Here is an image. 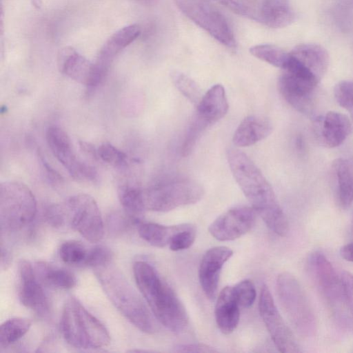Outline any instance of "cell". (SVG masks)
<instances>
[{
  "instance_id": "cell-19",
  "label": "cell",
  "mask_w": 353,
  "mask_h": 353,
  "mask_svg": "<svg viewBox=\"0 0 353 353\" xmlns=\"http://www.w3.org/2000/svg\"><path fill=\"white\" fill-rule=\"evenodd\" d=\"M314 130L318 139L325 146L335 148L341 145L352 132L349 118L340 112L330 111L314 119Z\"/></svg>"
},
{
  "instance_id": "cell-6",
  "label": "cell",
  "mask_w": 353,
  "mask_h": 353,
  "mask_svg": "<svg viewBox=\"0 0 353 353\" xmlns=\"http://www.w3.org/2000/svg\"><path fill=\"white\" fill-rule=\"evenodd\" d=\"M279 301L290 321L302 336L310 337L316 331V319L302 286L291 273L283 272L276 279Z\"/></svg>"
},
{
  "instance_id": "cell-10",
  "label": "cell",
  "mask_w": 353,
  "mask_h": 353,
  "mask_svg": "<svg viewBox=\"0 0 353 353\" xmlns=\"http://www.w3.org/2000/svg\"><path fill=\"white\" fill-rule=\"evenodd\" d=\"M175 3L185 15L216 41L229 48L236 46L226 18L215 6L203 0H175Z\"/></svg>"
},
{
  "instance_id": "cell-15",
  "label": "cell",
  "mask_w": 353,
  "mask_h": 353,
  "mask_svg": "<svg viewBox=\"0 0 353 353\" xmlns=\"http://www.w3.org/2000/svg\"><path fill=\"white\" fill-rule=\"evenodd\" d=\"M57 64L62 74L84 85L88 92H92L104 81L94 63L90 61L72 47H65L60 50Z\"/></svg>"
},
{
  "instance_id": "cell-25",
  "label": "cell",
  "mask_w": 353,
  "mask_h": 353,
  "mask_svg": "<svg viewBox=\"0 0 353 353\" xmlns=\"http://www.w3.org/2000/svg\"><path fill=\"white\" fill-rule=\"evenodd\" d=\"M118 196L125 214L137 225L145 210L143 189L136 181H123L118 185Z\"/></svg>"
},
{
  "instance_id": "cell-32",
  "label": "cell",
  "mask_w": 353,
  "mask_h": 353,
  "mask_svg": "<svg viewBox=\"0 0 353 353\" xmlns=\"http://www.w3.org/2000/svg\"><path fill=\"white\" fill-rule=\"evenodd\" d=\"M171 78L175 87L184 97L196 105L199 102L202 97L201 90L194 80L180 72H173Z\"/></svg>"
},
{
  "instance_id": "cell-33",
  "label": "cell",
  "mask_w": 353,
  "mask_h": 353,
  "mask_svg": "<svg viewBox=\"0 0 353 353\" xmlns=\"http://www.w3.org/2000/svg\"><path fill=\"white\" fill-rule=\"evenodd\" d=\"M98 157L103 162L120 170L128 167L127 155L110 143H103L97 148Z\"/></svg>"
},
{
  "instance_id": "cell-44",
  "label": "cell",
  "mask_w": 353,
  "mask_h": 353,
  "mask_svg": "<svg viewBox=\"0 0 353 353\" xmlns=\"http://www.w3.org/2000/svg\"><path fill=\"white\" fill-rule=\"evenodd\" d=\"M1 267L6 269L7 266L10 265V255L9 252L4 249L2 245H1Z\"/></svg>"
},
{
  "instance_id": "cell-41",
  "label": "cell",
  "mask_w": 353,
  "mask_h": 353,
  "mask_svg": "<svg viewBox=\"0 0 353 353\" xmlns=\"http://www.w3.org/2000/svg\"><path fill=\"white\" fill-rule=\"evenodd\" d=\"M174 352H199V353H212L217 350L213 347L203 343H188L179 345L175 347Z\"/></svg>"
},
{
  "instance_id": "cell-11",
  "label": "cell",
  "mask_w": 353,
  "mask_h": 353,
  "mask_svg": "<svg viewBox=\"0 0 353 353\" xmlns=\"http://www.w3.org/2000/svg\"><path fill=\"white\" fill-rule=\"evenodd\" d=\"M46 140L52 153L71 177L80 181L96 182L98 180L94 168L78 158L69 136L62 128L56 125L49 127Z\"/></svg>"
},
{
  "instance_id": "cell-13",
  "label": "cell",
  "mask_w": 353,
  "mask_h": 353,
  "mask_svg": "<svg viewBox=\"0 0 353 353\" xmlns=\"http://www.w3.org/2000/svg\"><path fill=\"white\" fill-rule=\"evenodd\" d=\"M309 263L323 298L334 311H339L342 305L345 304L340 275L337 274L332 263L321 252L312 254Z\"/></svg>"
},
{
  "instance_id": "cell-2",
  "label": "cell",
  "mask_w": 353,
  "mask_h": 353,
  "mask_svg": "<svg viewBox=\"0 0 353 353\" xmlns=\"http://www.w3.org/2000/svg\"><path fill=\"white\" fill-rule=\"evenodd\" d=\"M133 273L137 285L155 318L171 332H182L188 324V316L172 288L146 261H136Z\"/></svg>"
},
{
  "instance_id": "cell-40",
  "label": "cell",
  "mask_w": 353,
  "mask_h": 353,
  "mask_svg": "<svg viewBox=\"0 0 353 353\" xmlns=\"http://www.w3.org/2000/svg\"><path fill=\"white\" fill-rule=\"evenodd\" d=\"M39 157L41 168L47 180L54 185L62 183L63 179L59 173L48 163L41 154H39Z\"/></svg>"
},
{
  "instance_id": "cell-29",
  "label": "cell",
  "mask_w": 353,
  "mask_h": 353,
  "mask_svg": "<svg viewBox=\"0 0 353 353\" xmlns=\"http://www.w3.org/2000/svg\"><path fill=\"white\" fill-rule=\"evenodd\" d=\"M31 325V321L23 317H14L3 322L0 327L1 350L18 341L29 331Z\"/></svg>"
},
{
  "instance_id": "cell-14",
  "label": "cell",
  "mask_w": 353,
  "mask_h": 353,
  "mask_svg": "<svg viewBox=\"0 0 353 353\" xmlns=\"http://www.w3.org/2000/svg\"><path fill=\"white\" fill-rule=\"evenodd\" d=\"M319 81L296 73L283 71L278 81V88L283 99L303 114H312L314 94Z\"/></svg>"
},
{
  "instance_id": "cell-26",
  "label": "cell",
  "mask_w": 353,
  "mask_h": 353,
  "mask_svg": "<svg viewBox=\"0 0 353 353\" xmlns=\"http://www.w3.org/2000/svg\"><path fill=\"white\" fill-rule=\"evenodd\" d=\"M332 170L339 202L343 208H348L353 201V159L339 158L334 161Z\"/></svg>"
},
{
  "instance_id": "cell-28",
  "label": "cell",
  "mask_w": 353,
  "mask_h": 353,
  "mask_svg": "<svg viewBox=\"0 0 353 353\" xmlns=\"http://www.w3.org/2000/svg\"><path fill=\"white\" fill-rule=\"evenodd\" d=\"M183 224L163 225L141 221L138 224L137 229L139 235L145 242L154 247L163 248L169 245L172 237L182 228Z\"/></svg>"
},
{
  "instance_id": "cell-23",
  "label": "cell",
  "mask_w": 353,
  "mask_h": 353,
  "mask_svg": "<svg viewBox=\"0 0 353 353\" xmlns=\"http://www.w3.org/2000/svg\"><path fill=\"white\" fill-rule=\"evenodd\" d=\"M292 56L319 81L325 74L330 57L327 50L316 43H303L290 51Z\"/></svg>"
},
{
  "instance_id": "cell-35",
  "label": "cell",
  "mask_w": 353,
  "mask_h": 353,
  "mask_svg": "<svg viewBox=\"0 0 353 353\" xmlns=\"http://www.w3.org/2000/svg\"><path fill=\"white\" fill-rule=\"evenodd\" d=\"M113 252L107 246L98 245L89 249L83 265L92 269L112 263Z\"/></svg>"
},
{
  "instance_id": "cell-4",
  "label": "cell",
  "mask_w": 353,
  "mask_h": 353,
  "mask_svg": "<svg viewBox=\"0 0 353 353\" xmlns=\"http://www.w3.org/2000/svg\"><path fill=\"white\" fill-rule=\"evenodd\" d=\"M60 326L65 341L76 348H101L110 342L105 325L75 297H70L65 301Z\"/></svg>"
},
{
  "instance_id": "cell-45",
  "label": "cell",
  "mask_w": 353,
  "mask_h": 353,
  "mask_svg": "<svg viewBox=\"0 0 353 353\" xmlns=\"http://www.w3.org/2000/svg\"><path fill=\"white\" fill-rule=\"evenodd\" d=\"M33 4L34 6L39 7L41 5V0H32Z\"/></svg>"
},
{
  "instance_id": "cell-39",
  "label": "cell",
  "mask_w": 353,
  "mask_h": 353,
  "mask_svg": "<svg viewBox=\"0 0 353 353\" xmlns=\"http://www.w3.org/2000/svg\"><path fill=\"white\" fill-rule=\"evenodd\" d=\"M345 305L353 319V274L343 271L340 274Z\"/></svg>"
},
{
  "instance_id": "cell-46",
  "label": "cell",
  "mask_w": 353,
  "mask_h": 353,
  "mask_svg": "<svg viewBox=\"0 0 353 353\" xmlns=\"http://www.w3.org/2000/svg\"><path fill=\"white\" fill-rule=\"evenodd\" d=\"M350 115H351L352 119V121H353V110H352L351 112H350Z\"/></svg>"
},
{
  "instance_id": "cell-16",
  "label": "cell",
  "mask_w": 353,
  "mask_h": 353,
  "mask_svg": "<svg viewBox=\"0 0 353 353\" xmlns=\"http://www.w3.org/2000/svg\"><path fill=\"white\" fill-rule=\"evenodd\" d=\"M256 214L255 210L248 206L232 208L210 224L209 232L221 241L235 240L252 229L255 223Z\"/></svg>"
},
{
  "instance_id": "cell-30",
  "label": "cell",
  "mask_w": 353,
  "mask_h": 353,
  "mask_svg": "<svg viewBox=\"0 0 353 353\" xmlns=\"http://www.w3.org/2000/svg\"><path fill=\"white\" fill-rule=\"evenodd\" d=\"M250 53L255 57L283 70L290 59V52L272 44H260L252 46Z\"/></svg>"
},
{
  "instance_id": "cell-34",
  "label": "cell",
  "mask_w": 353,
  "mask_h": 353,
  "mask_svg": "<svg viewBox=\"0 0 353 353\" xmlns=\"http://www.w3.org/2000/svg\"><path fill=\"white\" fill-rule=\"evenodd\" d=\"M196 239V228L191 223H183L182 228L175 233L170 242L169 248L172 251L188 249Z\"/></svg>"
},
{
  "instance_id": "cell-12",
  "label": "cell",
  "mask_w": 353,
  "mask_h": 353,
  "mask_svg": "<svg viewBox=\"0 0 353 353\" xmlns=\"http://www.w3.org/2000/svg\"><path fill=\"white\" fill-rule=\"evenodd\" d=\"M259 310L261 319L278 350L283 353L301 352L292 332L281 316L271 292L266 285L262 286Z\"/></svg>"
},
{
  "instance_id": "cell-7",
  "label": "cell",
  "mask_w": 353,
  "mask_h": 353,
  "mask_svg": "<svg viewBox=\"0 0 353 353\" xmlns=\"http://www.w3.org/2000/svg\"><path fill=\"white\" fill-rule=\"evenodd\" d=\"M204 194L202 185L190 179L157 183L143 189L145 210L168 212L176 208L194 204Z\"/></svg>"
},
{
  "instance_id": "cell-38",
  "label": "cell",
  "mask_w": 353,
  "mask_h": 353,
  "mask_svg": "<svg viewBox=\"0 0 353 353\" xmlns=\"http://www.w3.org/2000/svg\"><path fill=\"white\" fill-rule=\"evenodd\" d=\"M233 12L254 19L257 18L256 10L252 0H216Z\"/></svg>"
},
{
  "instance_id": "cell-37",
  "label": "cell",
  "mask_w": 353,
  "mask_h": 353,
  "mask_svg": "<svg viewBox=\"0 0 353 353\" xmlns=\"http://www.w3.org/2000/svg\"><path fill=\"white\" fill-rule=\"evenodd\" d=\"M334 95L340 106L349 112L353 110V81L344 80L334 87Z\"/></svg>"
},
{
  "instance_id": "cell-31",
  "label": "cell",
  "mask_w": 353,
  "mask_h": 353,
  "mask_svg": "<svg viewBox=\"0 0 353 353\" xmlns=\"http://www.w3.org/2000/svg\"><path fill=\"white\" fill-rule=\"evenodd\" d=\"M88 250L80 241L70 240L63 243L59 248L62 261L69 265H83Z\"/></svg>"
},
{
  "instance_id": "cell-8",
  "label": "cell",
  "mask_w": 353,
  "mask_h": 353,
  "mask_svg": "<svg viewBox=\"0 0 353 353\" xmlns=\"http://www.w3.org/2000/svg\"><path fill=\"white\" fill-rule=\"evenodd\" d=\"M228 110V103L224 88L220 84L212 86L196 104L181 146L183 157L192 152L205 131L224 117Z\"/></svg>"
},
{
  "instance_id": "cell-22",
  "label": "cell",
  "mask_w": 353,
  "mask_h": 353,
  "mask_svg": "<svg viewBox=\"0 0 353 353\" xmlns=\"http://www.w3.org/2000/svg\"><path fill=\"white\" fill-rule=\"evenodd\" d=\"M271 121L260 115L245 117L236 129L233 143L238 147L252 145L268 137L272 131Z\"/></svg>"
},
{
  "instance_id": "cell-3",
  "label": "cell",
  "mask_w": 353,
  "mask_h": 353,
  "mask_svg": "<svg viewBox=\"0 0 353 353\" xmlns=\"http://www.w3.org/2000/svg\"><path fill=\"white\" fill-rule=\"evenodd\" d=\"M93 270L115 307L141 332L153 334L156 330L153 318L124 275L112 263L94 268Z\"/></svg>"
},
{
  "instance_id": "cell-24",
  "label": "cell",
  "mask_w": 353,
  "mask_h": 353,
  "mask_svg": "<svg viewBox=\"0 0 353 353\" xmlns=\"http://www.w3.org/2000/svg\"><path fill=\"white\" fill-rule=\"evenodd\" d=\"M294 18L289 0H263L257 14V21L272 28H285Z\"/></svg>"
},
{
  "instance_id": "cell-43",
  "label": "cell",
  "mask_w": 353,
  "mask_h": 353,
  "mask_svg": "<svg viewBox=\"0 0 353 353\" xmlns=\"http://www.w3.org/2000/svg\"><path fill=\"white\" fill-rule=\"evenodd\" d=\"M80 148L82 151L88 155L89 157L97 159L98 157L97 149H96L92 145L85 141L80 142Z\"/></svg>"
},
{
  "instance_id": "cell-18",
  "label": "cell",
  "mask_w": 353,
  "mask_h": 353,
  "mask_svg": "<svg viewBox=\"0 0 353 353\" xmlns=\"http://www.w3.org/2000/svg\"><path fill=\"white\" fill-rule=\"evenodd\" d=\"M19 296L21 303L38 314L46 315L49 310L48 300L28 261L21 259L19 261Z\"/></svg>"
},
{
  "instance_id": "cell-27",
  "label": "cell",
  "mask_w": 353,
  "mask_h": 353,
  "mask_svg": "<svg viewBox=\"0 0 353 353\" xmlns=\"http://www.w3.org/2000/svg\"><path fill=\"white\" fill-rule=\"evenodd\" d=\"M34 270L38 279L49 286L70 290L76 285L75 276L64 268L46 261H38Z\"/></svg>"
},
{
  "instance_id": "cell-9",
  "label": "cell",
  "mask_w": 353,
  "mask_h": 353,
  "mask_svg": "<svg viewBox=\"0 0 353 353\" xmlns=\"http://www.w3.org/2000/svg\"><path fill=\"white\" fill-rule=\"evenodd\" d=\"M63 208L65 219L87 241L97 243L103 239L102 216L92 196L85 194L72 196L67 199Z\"/></svg>"
},
{
  "instance_id": "cell-5",
  "label": "cell",
  "mask_w": 353,
  "mask_h": 353,
  "mask_svg": "<svg viewBox=\"0 0 353 353\" xmlns=\"http://www.w3.org/2000/svg\"><path fill=\"white\" fill-rule=\"evenodd\" d=\"M37 201L30 189L17 181L0 185V225L1 234L19 231L34 219Z\"/></svg>"
},
{
  "instance_id": "cell-21",
  "label": "cell",
  "mask_w": 353,
  "mask_h": 353,
  "mask_svg": "<svg viewBox=\"0 0 353 353\" xmlns=\"http://www.w3.org/2000/svg\"><path fill=\"white\" fill-rule=\"evenodd\" d=\"M239 307L232 286L225 287L219 294L214 308L216 323L222 333L229 334L236 329L240 318Z\"/></svg>"
},
{
  "instance_id": "cell-17",
  "label": "cell",
  "mask_w": 353,
  "mask_h": 353,
  "mask_svg": "<svg viewBox=\"0 0 353 353\" xmlns=\"http://www.w3.org/2000/svg\"><path fill=\"white\" fill-rule=\"evenodd\" d=\"M232 254V250L225 246L211 248L203 254L199 265V278L208 299L213 301L216 298L221 270Z\"/></svg>"
},
{
  "instance_id": "cell-36",
  "label": "cell",
  "mask_w": 353,
  "mask_h": 353,
  "mask_svg": "<svg viewBox=\"0 0 353 353\" xmlns=\"http://www.w3.org/2000/svg\"><path fill=\"white\" fill-rule=\"evenodd\" d=\"M232 289L240 307H250L253 305L256 299V292L252 281L243 280L232 286Z\"/></svg>"
},
{
  "instance_id": "cell-42",
  "label": "cell",
  "mask_w": 353,
  "mask_h": 353,
  "mask_svg": "<svg viewBox=\"0 0 353 353\" xmlns=\"http://www.w3.org/2000/svg\"><path fill=\"white\" fill-rule=\"evenodd\" d=\"M340 254L345 260L353 262V242L342 246L340 249Z\"/></svg>"
},
{
  "instance_id": "cell-20",
  "label": "cell",
  "mask_w": 353,
  "mask_h": 353,
  "mask_svg": "<svg viewBox=\"0 0 353 353\" xmlns=\"http://www.w3.org/2000/svg\"><path fill=\"white\" fill-rule=\"evenodd\" d=\"M140 34V26L136 23L130 24L118 30L104 43L94 62L99 72L104 79L115 57L136 40Z\"/></svg>"
},
{
  "instance_id": "cell-1",
  "label": "cell",
  "mask_w": 353,
  "mask_h": 353,
  "mask_svg": "<svg viewBox=\"0 0 353 353\" xmlns=\"http://www.w3.org/2000/svg\"><path fill=\"white\" fill-rule=\"evenodd\" d=\"M227 158L232 174L252 208L272 232L286 236L288 220L261 170L247 154L237 149H229Z\"/></svg>"
},
{
  "instance_id": "cell-47",
  "label": "cell",
  "mask_w": 353,
  "mask_h": 353,
  "mask_svg": "<svg viewBox=\"0 0 353 353\" xmlns=\"http://www.w3.org/2000/svg\"><path fill=\"white\" fill-rule=\"evenodd\" d=\"M353 3V0H350Z\"/></svg>"
}]
</instances>
